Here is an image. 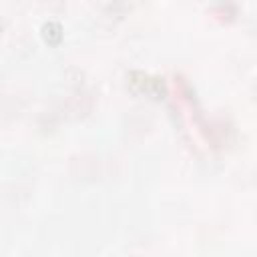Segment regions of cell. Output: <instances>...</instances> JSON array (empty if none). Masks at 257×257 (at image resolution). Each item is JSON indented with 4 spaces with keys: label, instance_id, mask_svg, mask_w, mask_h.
Instances as JSON below:
<instances>
[{
    "label": "cell",
    "instance_id": "6da1fadb",
    "mask_svg": "<svg viewBox=\"0 0 257 257\" xmlns=\"http://www.w3.org/2000/svg\"><path fill=\"white\" fill-rule=\"evenodd\" d=\"M131 84H133L137 90L147 92V94L153 96V98H161V96L165 94V84H163V80L151 78V76H147V74H143V72H133V74H131Z\"/></svg>",
    "mask_w": 257,
    "mask_h": 257
},
{
    "label": "cell",
    "instance_id": "7a4b0ae2",
    "mask_svg": "<svg viewBox=\"0 0 257 257\" xmlns=\"http://www.w3.org/2000/svg\"><path fill=\"white\" fill-rule=\"evenodd\" d=\"M42 38H44V42H48V44H58L60 40H62V28H60V24L58 22H54V20H50V22H46L44 26H42Z\"/></svg>",
    "mask_w": 257,
    "mask_h": 257
},
{
    "label": "cell",
    "instance_id": "3957f363",
    "mask_svg": "<svg viewBox=\"0 0 257 257\" xmlns=\"http://www.w3.org/2000/svg\"><path fill=\"white\" fill-rule=\"evenodd\" d=\"M253 94H255V98H257V82L253 84Z\"/></svg>",
    "mask_w": 257,
    "mask_h": 257
}]
</instances>
